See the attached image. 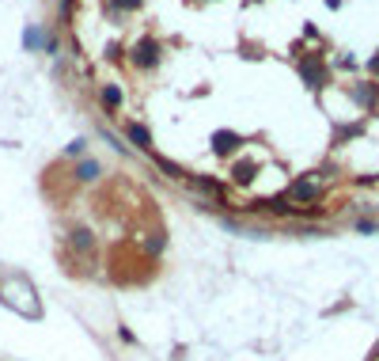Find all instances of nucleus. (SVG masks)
Returning a JSON list of instances; mask_svg holds the SVG:
<instances>
[{
  "label": "nucleus",
  "instance_id": "4",
  "mask_svg": "<svg viewBox=\"0 0 379 361\" xmlns=\"http://www.w3.org/2000/svg\"><path fill=\"white\" fill-rule=\"evenodd\" d=\"M122 133H125V137L133 141L141 152H152V133H148V126H141V122H125V126H122Z\"/></svg>",
  "mask_w": 379,
  "mask_h": 361
},
{
  "label": "nucleus",
  "instance_id": "9",
  "mask_svg": "<svg viewBox=\"0 0 379 361\" xmlns=\"http://www.w3.org/2000/svg\"><path fill=\"white\" fill-rule=\"evenodd\" d=\"M353 99H357L360 107H372V103L379 99V84H360V87H353Z\"/></svg>",
  "mask_w": 379,
  "mask_h": 361
},
{
  "label": "nucleus",
  "instance_id": "7",
  "mask_svg": "<svg viewBox=\"0 0 379 361\" xmlns=\"http://www.w3.org/2000/svg\"><path fill=\"white\" fill-rule=\"evenodd\" d=\"M99 99H103V107H107V110H118V107H122V87H118V84H103L99 87Z\"/></svg>",
  "mask_w": 379,
  "mask_h": 361
},
{
  "label": "nucleus",
  "instance_id": "2",
  "mask_svg": "<svg viewBox=\"0 0 379 361\" xmlns=\"http://www.w3.org/2000/svg\"><path fill=\"white\" fill-rule=\"evenodd\" d=\"M300 76H303V84H308V87H322V84H326V69H322L319 58H308V61H303V65H300Z\"/></svg>",
  "mask_w": 379,
  "mask_h": 361
},
{
  "label": "nucleus",
  "instance_id": "5",
  "mask_svg": "<svg viewBox=\"0 0 379 361\" xmlns=\"http://www.w3.org/2000/svg\"><path fill=\"white\" fill-rule=\"evenodd\" d=\"M288 194H292L296 202H319V183L300 179V183H292V190H288Z\"/></svg>",
  "mask_w": 379,
  "mask_h": 361
},
{
  "label": "nucleus",
  "instance_id": "14",
  "mask_svg": "<svg viewBox=\"0 0 379 361\" xmlns=\"http://www.w3.org/2000/svg\"><path fill=\"white\" fill-rule=\"evenodd\" d=\"M114 4H118V8H125V12H136V8L144 4V0H114Z\"/></svg>",
  "mask_w": 379,
  "mask_h": 361
},
{
  "label": "nucleus",
  "instance_id": "13",
  "mask_svg": "<svg viewBox=\"0 0 379 361\" xmlns=\"http://www.w3.org/2000/svg\"><path fill=\"white\" fill-rule=\"evenodd\" d=\"M84 149H87V141H84V137H76L72 144H64V152H69V156H84Z\"/></svg>",
  "mask_w": 379,
  "mask_h": 361
},
{
  "label": "nucleus",
  "instance_id": "11",
  "mask_svg": "<svg viewBox=\"0 0 379 361\" xmlns=\"http://www.w3.org/2000/svg\"><path fill=\"white\" fill-rule=\"evenodd\" d=\"M69 244L76 247V251H91V247H95V240H91V232H87V228H76V232L69 236Z\"/></svg>",
  "mask_w": 379,
  "mask_h": 361
},
{
  "label": "nucleus",
  "instance_id": "3",
  "mask_svg": "<svg viewBox=\"0 0 379 361\" xmlns=\"http://www.w3.org/2000/svg\"><path fill=\"white\" fill-rule=\"evenodd\" d=\"M239 144H243V137H239V133H231V130L213 133V152H216V156H231Z\"/></svg>",
  "mask_w": 379,
  "mask_h": 361
},
{
  "label": "nucleus",
  "instance_id": "6",
  "mask_svg": "<svg viewBox=\"0 0 379 361\" xmlns=\"http://www.w3.org/2000/svg\"><path fill=\"white\" fill-rule=\"evenodd\" d=\"M99 175H103V164H99V160H80V164H76V179H80V183H95Z\"/></svg>",
  "mask_w": 379,
  "mask_h": 361
},
{
  "label": "nucleus",
  "instance_id": "1",
  "mask_svg": "<svg viewBox=\"0 0 379 361\" xmlns=\"http://www.w3.org/2000/svg\"><path fill=\"white\" fill-rule=\"evenodd\" d=\"M159 53H164V46H159L156 38H141V42L133 46V58H129V61H133L136 69H156L159 65Z\"/></svg>",
  "mask_w": 379,
  "mask_h": 361
},
{
  "label": "nucleus",
  "instance_id": "10",
  "mask_svg": "<svg viewBox=\"0 0 379 361\" xmlns=\"http://www.w3.org/2000/svg\"><path fill=\"white\" fill-rule=\"evenodd\" d=\"M254 171H258V167L251 164V160H239V164L231 167V179H236V183H251V179H254Z\"/></svg>",
  "mask_w": 379,
  "mask_h": 361
},
{
  "label": "nucleus",
  "instance_id": "12",
  "mask_svg": "<svg viewBox=\"0 0 379 361\" xmlns=\"http://www.w3.org/2000/svg\"><path fill=\"white\" fill-rule=\"evenodd\" d=\"M42 42H46L42 27H27V31H23V50H38Z\"/></svg>",
  "mask_w": 379,
  "mask_h": 361
},
{
  "label": "nucleus",
  "instance_id": "8",
  "mask_svg": "<svg viewBox=\"0 0 379 361\" xmlns=\"http://www.w3.org/2000/svg\"><path fill=\"white\" fill-rule=\"evenodd\" d=\"M148 156H152V164H156L159 167V171H167V179H186V167H179V164H171V160H164V156H156V152H148Z\"/></svg>",
  "mask_w": 379,
  "mask_h": 361
}]
</instances>
